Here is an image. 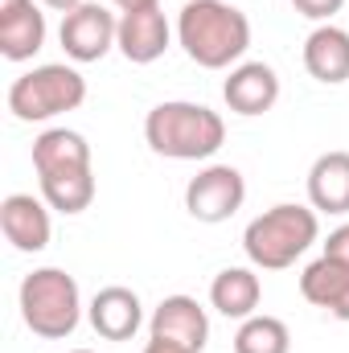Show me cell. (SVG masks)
<instances>
[{"instance_id":"obj_6","label":"cell","mask_w":349,"mask_h":353,"mask_svg":"<svg viewBox=\"0 0 349 353\" xmlns=\"http://www.w3.org/2000/svg\"><path fill=\"white\" fill-rule=\"evenodd\" d=\"M243 201H247V181L235 165H206L185 185V210H189V218H197L206 226L235 218L243 210Z\"/></svg>"},{"instance_id":"obj_2","label":"cell","mask_w":349,"mask_h":353,"mask_svg":"<svg viewBox=\"0 0 349 353\" xmlns=\"http://www.w3.org/2000/svg\"><path fill=\"white\" fill-rule=\"evenodd\" d=\"M144 140L157 157H169V161H210L226 144V123L206 103L169 99L148 111Z\"/></svg>"},{"instance_id":"obj_7","label":"cell","mask_w":349,"mask_h":353,"mask_svg":"<svg viewBox=\"0 0 349 353\" xmlns=\"http://www.w3.org/2000/svg\"><path fill=\"white\" fill-rule=\"evenodd\" d=\"M115 37H119V21L115 12H107L103 4H79L74 12L62 17V29H58V41L66 50L70 62H99L115 50Z\"/></svg>"},{"instance_id":"obj_14","label":"cell","mask_w":349,"mask_h":353,"mask_svg":"<svg viewBox=\"0 0 349 353\" xmlns=\"http://www.w3.org/2000/svg\"><path fill=\"white\" fill-rule=\"evenodd\" d=\"M304 70L325 87L349 83V29L333 25V21L317 25L304 41Z\"/></svg>"},{"instance_id":"obj_15","label":"cell","mask_w":349,"mask_h":353,"mask_svg":"<svg viewBox=\"0 0 349 353\" xmlns=\"http://www.w3.org/2000/svg\"><path fill=\"white\" fill-rule=\"evenodd\" d=\"M300 296L317 308H325L329 316L349 321V267L321 255L300 271Z\"/></svg>"},{"instance_id":"obj_12","label":"cell","mask_w":349,"mask_h":353,"mask_svg":"<svg viewBox=\"0 0 349 353\" xmlns=\"http://www.w3.org/2000/svg\"><path fill=\"white\" fill-rule=\"evenodd\" d=\"M222 99L235 115H263L279 103V74L267 62H239L222 83Z\"/></svg>"},{"instance_id":"obj_23","label":"cell","mask_w":349,"mask_h":353,"mask_svg":"<svg viewBox=\"0 0 349 353\" xmlns=\"http://www.w3.org/2000/svg\"><path fill=\"white\" fill-rule=\"evenodd\" d=\"M144 353H189V350H185V345H177V341H165V337H148Z\"/></svg>"},{"instance_id":"obj_3","label":"cell","mask_w":349,"mask_h":353,"mask_svg":"<svg viewBox=\"0 0 349 353\" xmlns=\"http://www.w3.org/2000/svg\"><path fill=\"white\" fill-rule=\"evenodd\" d=\"M321 239V218L312 205H296V201H279L271 210H263L259 218L247 222L243 230V251L251 267L259 271H283L292 267L312 243Z\"/></svg>"},{"instance_id":"obj_17","label":"cell","mask_w":349,"mask_h":353,"mask_svg":"<svg viewBox=\"0 0 349 353\" xmlns=\"http://www.w3.org/2000/svg\"><path fill=\"white\" fill-rule=\"evenodd\" d=\"M259 300H263V283L251 267H226V271H218L214 283H210V304H214L226 321H247V316H255Z\"/></svg>"},{"instance_id":"obj_21","label":"cell","mask_w":349,"mask_h":353,"mask_svg":"<svg viewBox=\"0 0 349 353\" xmlns=\"http://www.w3.org/2000/svg\"><path fill=\"white\" fill-rule=\"evenodd\" d=\"M292 8L300 12V17H308V21H321V25H329L341 8H346V0H292Z\"/></svg>"},{"instance_id":"obj_1","label":"cell","mask_w":349,"mask_h":353,"mask_svg":"<svg viewBox=\"0 0 349 353\" xmlns=\"http://www.w3.org/2000/svg\"><path fill=\"white\" fill-rule=\"evenodd\" d=\"M177 41L201 70H235L251 50V21L226 0H189L177 12Z\"/></svg>"},{"instance_id":"obj_10","label":"cell","mask_w":349,"mask_h":353,"mask_svg":"<svg viewBox=\"0 0 349 353\" xmlns=\"http://www.w3.org/2000/svg\"><path fill=\"white\" fill-rule=\"evenodd\" d=\"M148 337H165L189 353H201L210 341V316L193 296H165L148 321Z\"/></svg>"},{"instance_id":"obj_22","label":"cell","mask_w":349,"mask_h":353,"mask_svg":"<svg viewBox=\"0 0 349 353\" xmlns=\"http://www.w3.org/2000/svg\"><path fill=\"white\" fill-rule=\"evenodd\" d=\"M325 255L349 267V222L346 226H337V230H329V239H325Z\"/></svg>"},{"instance_id":"obj_13","label":"cell","mask_w":349,"mask_h":353,"mask_svg":"<svg viewBox=\"0 0 349 353\" xmlns=\"http://www.w3.org/2000/svg\"><path fill=\"white\" fill-rule=\"evenodd\" d=\"M46 46V12L33 0H0V54L29 62Z\"/></svg>"},{"instance_id":"obj_4","label":"cell","mask_w":349,"mask_h":353,"mask_svg":"<svg viewBox=\"0 0 349 353\" xmlns=\"http://www.w3.org/2000/svg\"><path fill=\"white\" fill-rule=\"evenodd\" d=\"M21 321L33 337L66 341L83 321L79 279L62 267H37L21 279Z\"/></svg>"},{"instance_id":"obj_9","label":"cell","mask_w":349,"mask_h":353,"mask_svg":"<svg viewBox=\"0 0 349 353\" xmlns=\"http://www.w3.org/2000/svg\"><path fill=\"white\" fill-rule=\"evenodd\" d=\"M90 329L103 337V341H132L144 325V304L132 288L123 283H111V288H99L94 300L87 308Z\"/></svg>"},{"instance_id":"obj_16","label":"cell","mask_w":349,"mask_h":353,"mask_svg":"<svg viewBox=\"0 0 349 353\" xmlns=\"http://www.w3.org/2000/svg\"><path fill=\"white\" fill-rule=\"evenodd\" d=\"M308 205L317 214H349V152H325L308 169Z\"/></svg>"},{"instance_id":"obj_26","label":"cell","mask_w":349,"mask_h":353,"mask_svg":"<svg viewBox=\"0 0 349 353\" xmlns=\"http://www.w3.org/2000/svg\"><path fill=\"white\" fill-rule=\"evenodd\" d=\"M70 353H94V350H70Z\"/></svg>"},{"instance_id":"obj_11","label":"cell","mask_w":349,"mask_h":353,"mask_svg":"<svg viewBox=\"0 0 349 353\" xmlns=\"http://www.w3.org/2000/svg\"><path fill=\"white\" fill-rule=\"evenodd\" d=\"M173 41V29L165 21L161 8H140V12H119V37L115 50L132 62V66H148L157 58H165Z\"/></svg>"},{"instance_id":"obj_25","label":"cell","mask_w":349,"mask_h":353,"mask_svg":"<svg viewBox=\"0 0 349 353\" xmlns=\"http://www.w3.org/2000/svg\"><path fill=\"white\" fill-rule=\"evenodd\" d=\"M41 4H46V8H54V12H62V17H66V12H74V8H79V4H83V0H41Z\"/></svg>"},{"instance_id":"obj_18","label":"cell","mask_w":349,"mask_h":353,"mask_svg":"<svg viewBox=\"0 0 349 353\" xmlns=\"http://www.w3.org/2000/svg\"><path fill=\"white\" fill-rule=\"evenodd\" d=\"M33 169L62 173V169H90V144L70 128H50L33 140Z\"/></svg>"},{"instance_id":"obj_20","label":"cell","mask_w":349,"mask_h":353,"mask_svg":"<svg viewBox=\"0 0 349 353\" xmlns=\"http://www.w3.org/2000/svg\"><path fill=\"white\" fill-rule=\"evenodd\" d=\"M292 333L279 316H247L235 333V353H288Z\"/></svg>"},{"instance_id":"obj_8","label":"cell","mask_w":349,"mask_h":353,"mask_svg":"<svg viewBox=\"0 0 349 353\" xmlns=\"http://www.w3.org/2000/svg\"><path fill=\"white\" fill-rule=\"evenodd\" d=\"M0 230H4V239H8L17 251H25V255L46 251L50 239H54L46 197H33V193H8V197L0 201Z\"/></svg>"},{"instance_id":"obj_24","label":"cell","mask_w":349,"mask_h":353,"mask_svg":"<svg viewBox=\"0 0 349 353\" xmlns=\"http://www.w3.org/2000/svg\"><path fill=\"white\" fill-rule=\"evenodd\" d=\"M119 12H140V8H161V0H111Z\"/></svg>"},{"instance_id":"obj_19","label":"cell","mask_w":349,"mask_h":353,"mask_svg":"<svg viewBox=\"0 0 349 353\" xmlns=\"http://www.w3.org/2000/svg\"><path fill=\"white\" fill-rule=\"evenodd\" d=\"M41 197L58 214H83L94 201V169H62V173H41Z\"/></svg>"},{"instance_id":"obj_5","label":"cell","mask_w":349,"mask_h":353,"mask_svg":"<svg viewBox=\"0 0 349 353\" xmlns=\"http://www.w3.org/2000/svg\"><path fill=\"white\" fill-rule=\"evenodd\" d=\"M83 103H87V79L66 62L33 66L21 79H12L8 87V111L21 123H46L54 115L79 111Z\"/></svg>"}]
</instances>
